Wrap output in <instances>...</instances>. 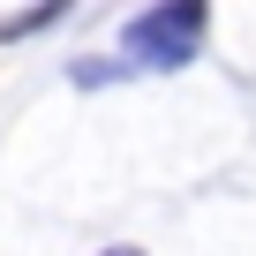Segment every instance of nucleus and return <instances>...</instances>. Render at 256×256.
Returning a JSON list of instances; mask_svg holds the SVG:
<instances>
[{"instance_id":"nucleus-1","label":"nucleus","mask_w":256,"mask_h":256,"mask_svg":"<svg viewBox=\"0 0 256 256\" xmlns=\"http://www.w3.org/2000/svg\"><path fill=\"white\" fill-rule=\"evenodd\" d=\"M204 23H211L204 0H166V8H144L136 23L120 30V46L136 53L144 68H188L196 46H204Z\"/></svg>"},{"instance_id":"nucleus-2","label":"nucleus","mask_w":256,"mask_h":256,"mask_svg":"<svg viewBox=\"0 0 256 256\" xmlns=\"http://www.w3.org/2000/svg\"><path fill=\"white\" fill-rule=\"evenodd\" d=\"M68 8H60V0H46V8H23V16H0V46H8V38H30V30H46V23H60Z\"/></svg>"},{"instance_id":"nucleus-3","label":"nucleus","mask_w":256,"mask_h":256,"mask_svg":"<svg viewBox=\"0 0 256 256\" xmlns=\"http://www.w3.org/2000/svg\"><path fill=\"white\" fill-rule=\"evenodd\" d=\"M106 256H136V248H106Z\"/></svg>"}]
</instances>
